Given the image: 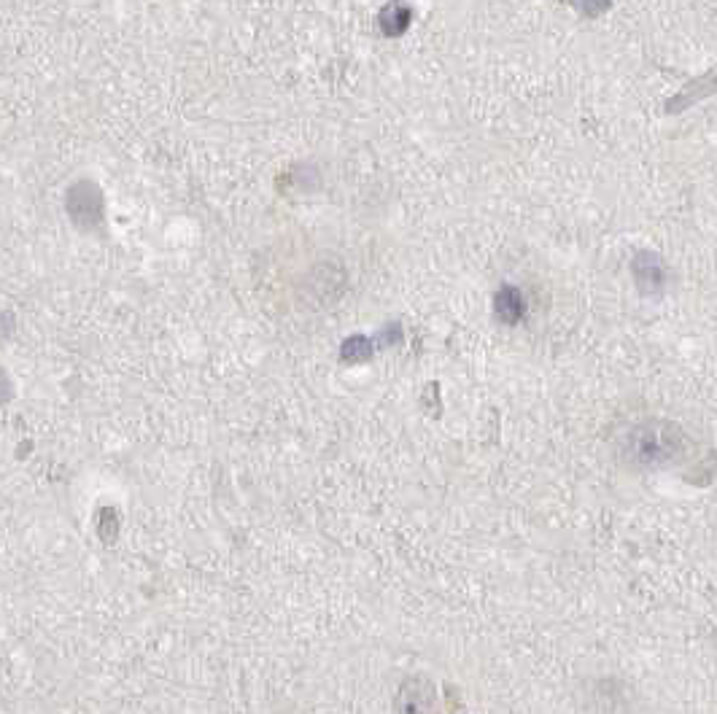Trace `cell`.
<instances>
[{"label": "cell", "mask_w": 717, "mask_h": 714, "mask_svg": "<svg viewBox=\"0 0 717 714\" xmlns=\"http://www.w3.org/2000/svg\"><path fill=\"white\" fill-rule=\"evenodd\" d=\"M688 434L682 432L677 424L669 421H647V424L634 426L626 434V448L623 459L631 467L642 469H661L674 467L677 461H685L688 456Z\"/></svg>", "instance_id": "1"}]
</instances>
